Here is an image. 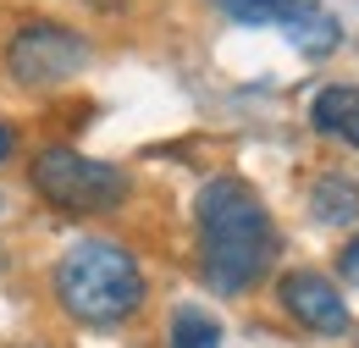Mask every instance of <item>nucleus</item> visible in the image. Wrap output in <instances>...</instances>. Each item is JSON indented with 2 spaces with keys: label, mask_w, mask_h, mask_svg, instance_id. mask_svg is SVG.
Returning <instances> with one entry per match:
<instances>
[{
  "label": "nucleus",
  "mask_w": 359,
  "mask_h": 348,
  "mask_svg": "<svg viewBox=\"0 0 359 348\" xmlns=\"http://www.w3.org/2000/svg\"><path fill=\"white\" fill-rule=\"evenodd\" d=\"M194 232H199V276L222 299H238V293L260 288L266 271L276 265V249H282L266 199L243 177H210L199 188Z\"/></svg>",
  "instance_id": "1"
},
{
  "label": "nucleus",
  "mask_w": 359,
  "mask_h": 348,
  "mask_svg": "<svg viewBox=\"0 0 359 348\" xmlns=\"http://www.w3.org/2000/svg\"><path fill=\"white\" fill-rule=\"evenodd\" d=\"M144 265L133 249H122L116 238H78L61 260H55V299L78 326H122L144 309Z\"/></svg>",
  "instance_id": "2"
},
{
  "label": "nucleus",
  "mask_w": 359,
  "mask_h": 348,
  "mask_svg": "<svg viewBox=\"0 0 359 348\" xmlns=\"http://www.w3.org/2000/svg\"><path fill=\"white\" fill-rule=\"evenodd\" d=\"M28 182H34V194H39L45 205H55L61 216H105V210H116V205L128 199L122 166L94 161V155L67 149V144L39 149L34 166H28Z\"/></svg>",
  "instance_id": "3"
},
{
  "label": "nucleus",
  "mask_w": 359,
  "mask_h": 348,
  "mask_svg": "<svg viewBox=\"0 0 359 348\" xmlns=\"http://www.w3.org/2000/svg\"><path fill=\"white\" fill-rule=\"evenodd\" d=\"M83 67H89V39H83L78 28H67V22L34 17V22H22V28L6 39V72L22 88L72 83Z\"/></svg>",
  "instance_id": "4"
},
{
  "label": "nucleus",
  "mask_w": 359,
  "mask_h": 348,
  "mask_svg": "<svg viewBox=\"0 0 359 348\" xmlns=\"http://www.w3.org/2000/svg\"><path fill=\"white\" fill-rule=\"evenodd\" d=\"M276 299L287 309V321H299L315 337H343L348 332V304H343L337 282H326L320 271H287L276 282Z\"/></svg>",
  "instance_id": "5"
},
{
  "label": "nucleus",
  "mask_w": 359,
  "mask_h": 348,
  "mask_svg": "<svg viewBox=\"0 0 359 348\" xmlns=\"http://www.w3.org/2000/svg\"><path fill=\"white\" fill-rule=\"evenodd\" d=\"M310 122H315V133L343 138V144L359 149V83H326L310 105Z\"/></svg>",
  "instance_id": "6"
},
{
  "label": "nucleus",
  "mask_w": 359,
  "mask_h": 348,
  "mask_svg": "<svg viewBox=\"0 0 359 348\" xmlns=\"http://www.w3.org/2000/svg\"><path fill=\"white\" fill-rule=\"evenodd\" d=\"M310 221L315 227H348L359 221V182L348 172H320L310 182Z\"/></svg>",
  "instance_id": "7"
},
{
  "label": "nucleus",
  "mask_w": 359,
  "mask_h": 348,
  "mask_svg": "<svg viewBox=\"0 0 359 348\" xmlns=\"http://www.w3.org/2000/svg\"><path fill=\"white\" fill-rule=\"evenodd\" d=\"M282 34H287V44L299 50V55H332L337 44H343V22L332 17V11H299V17H287L282 22Z\"/></svg>",
  "instance_id": "8"
},
{
  "label": "nucleus",
  "mask_w": 359,
  "mask_h": 348,
  "mask_svg": "<svg viewBox=\"0 0 359 348\" xmlns=\"http://www.w3.org/2000/svg\"><path fill=\"white\" fill-rule=\"evenodd\" d=\"M232 22H249V28H266V22H287V17H299V11H315L320 0H216Z\"/></svg>",
  "instance_id": "9"
},
{
  "label": "nucleus",
  "mask_w": 359,
  "mask_h": 348,
  "mask_svg": "<svg viewBox=\"0 0 359 348\" xmlns=\"http://www.w3.org/2000/svg\"><path fill=\"white\" fill-rule=\"evenodd\" d=\"M172 348H222V321L199 304L172 309Z\"/></svg>",
  "instance_id": "10"
},
{
  "label": "nucleus",
  "mask_w": 359,
  "mask_h": 348,
  "mask_svg": "<svg viewBox=\"0 0 359 348\" xmlns=\"http://www.w3.org/2000/svg\"><path fill=\"white\" fill-rule=\"evenodd\" d=\"M337 271H343V282L348 288H359V232L343 243V255H337Z\"/></svg>",
  "instance_id": "11"
},
{
  "label": "nucleus",
  "mask_w": 359,
  "mask_h": 348,
  "mask_svg": "<svg viewBox=\"0 0 359 348\" xmlns=\"http://www.w3.org/2000/svg\"><path fill=\"white\" fill-rule=\"evenodd\" d=\"M11 144H17V133H11V122H0V161L11 155Z\"/></svg>",
  "instance_id": "12"
},
{
  "label": "nucleus",
  "mask_w": 359,
  "mask_h": 348,
  "mask_svg": "<svg viewBox=\"0 0 359 348\" xmlns=\"http://www.w3.org/2000/svg\"><path fill=\"white\" fill-rule=\"evenodd\" d=\"M0 271H6V249H0Z\"/></svg>",
  "instance_id": "13"
}]
</instances>
